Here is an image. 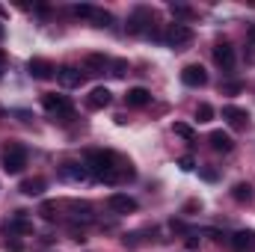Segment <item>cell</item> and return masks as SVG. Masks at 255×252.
<instances>
[{
    "label": "cell",
    "mask_w": 255,
    "mask_h": 252,
    "mask_svg": "<svg viewBox=\"0 0 255 252\" xmlns=\"http://www.w3.org/2000/svg\"><path fill=\"white\" fill-rule=\"evenodd\" d=\"M202 178L205 181H217V169H202Z\"/></svg>",
    "instance_id": "cell-31"
},
{
    "label": "cell",
    "mask_w": 255,
    "mask_h": 252,
    "mask_svg": "<svg viewBox=\"0 0 255 252\" xmlns=\"http://www.w3.org/2000/svg\"><path fill=\"white\" fill-rule=\"evenodd\" d=\"M250 39L255 42V27H250Z\"/></svg>",
    "instance_id": "cell-33"
},
{
    "label": "cell",
    "mask_w": 255,
    "mask_h": 252,
    "mask_svg": "<svg viewBox=\"0 0 255 252\" xmlns=\"http://www.w3.org/2000/svg\"><path fill=\"white\" fill-rule=\"evenodd\" d=\"M110 101H113V95H110V89H104V86H95V89L86 95V107H89V110H104Z\"/></svg>",
    "instance_id": "cell-9"
},
{
    "label": "cell",
    "mask_w": 255,
    "mask_h": 252,
    "mask_svg": "<svg viewBox=\"0 0 255 252\" xmlns=\"http://www.w3.org/2000/svg\"><path fill=\"white\" fill-rule=\"evenodd\" d=\"M163 42H166L169 48H184V45L193 42V30L187 24H172V27L166 30V36H163Z\"/></svg>",
    "instance_id": "cell-4"
},
{
    "label": "cell",
    "mask_w": 255,
    "mask_h": 252,
    "mask_svg": "<svg viewBox=\"0 0 255 252\" xmlns=\"http://www.w3.org/2000/svg\"><path fill=\"white\" fill-rule=\"evenodd\" d=\"M232 199H235V202H250V199H253V187L244 184V181L235 184V187H232Z\"/></svg>",
    "instance_id": "cell-22"
},
{
    "label": "cell",
    "mask_w": 255,
    "mask_h": 252,
    "mask_svg": "<svg viewBox=\"0 0 255 252\" xmlns=\"http://www.w3.org/2000/svg\"><path fill=\"white\" fill-rule=\"evenodd\" d=\"M223 119L232 127H247L250 125V113L241 110V107H223Z\"/></svg>",
    "instance_id": "cell-12"
},
{
    "label": "cell",
    "mask_w": 255,
    "mask_h": 252,
    "mask_svg": "<svg viewBox=\"0 0 255 252\" xmlns=\"http://www.w3.org/2000/svg\"><path fill=\"white\" fill-rule=\"evenodd\" d=\"M39 214H42V220L54 223V220L60 217V208H57V202H42V205H39Z\"/></svg>",
    "instance_id": "cell-21"
},
{
    "label": "cell",
    "mask_w": 255,
    "mask_h": 252,
    "mask_svg": "<svg viewBox=\"0 0 255 252\" xmlns=\"http://www.w3.org/2000/svg\"><path fill=\"white\" fill-rule=\"evenodd\" d=\"M125 101H128V107H145V104L151 101V95H148V89H142V86H133V89H128Z\"/></svg>",
    "instance_id": "cell-16"
},
{
    "label": "cell",
    "mask_w": 255,
    "mask_h": 252,
    "mask_svg": "<svg viewBox=\"0 0 255 252\" xmlns=\"http://www.w3.org/2000/svg\"><path fill=\"white\" fill-rule=\"evenodd\" d=\"M196 247H199V241H196V235H190L187 238V250H196Z\"/></svg>",
    "instance_id": "cell-32"
},
{
    "label": "cell",
    "mask_w": 255,
    "mask_h": 252,
    "mask_svg": "<svg viewBox=\"0 0 255 252\" xmlns=\"http://www.w3.org/2000/svg\"><path fill=\"white\" fill-rule=\"evenodd\" d=\"M57 80H60V86H65V89H74V86L83 83V71L74 68V65H63V68H57Z\"/></svg>",
    "instance_id": "cell-6"
},
{
    "label": "cell",
    "mask_w": 255,
    "mask_h": 252,
    "mask_svg": "<svg viewBox=\"0 0 255 252\" xmlns=\"http://www.w3.org/2000/svg\"><path fill=\"white\" fill-rule=\"evenodd\" d=\"M0 244H3V250H9V252H21V250H24V244H21V241H15V238L0 241Z\"/></svg>",
    "instance_id": "cell-29"
},
{
    "label": "cell",
    "mask_w": 255,
    "mask_h": 252,
    "mask_svg": "<svg viewBox=\"0 0 255 252\" xmlns=\"http://www.w3.org/2000/svg\"><path fill=\"white\" fill-rule=\"evenodd\" d=\"M71 15H77V18H92V15H95V6L77 3V6H71Z\"/></svg>",
    "instance_id": "cell-24"
},
{
    "label": "cell",
    "mask_w": 255,
    "mask_h": 252,
    "mask_svg": "<svg viewBox=\"0 0 255 252\" xmlns=\"http://www.w3.org/2000/svg\"><path fill=\"white\" fill-rule=\"evenodd\" d=\"M92 21H95V27H110V24H113V15H110V12H101V9H95Z\"/></svg>",
    "instance_id": "cell-25"
},
{
    "label": "cell",
    "mask_w": 255,
    "mask_h": 252,
    "mask_svg": "<svg viewBox=\"0 0 255 252\" xmlns=\"http://www.w3.org/2000/svg\"><path fill=\"white\" fill-rule=\"evenodd\" d=\"M86 169L95 181H104V184H119L125 178H133L130 163L119 160L113 151H89L86 154Z\"/></svg>",
    "instance_id": "cell-1"
},
{
    "label": "cell",
    "mask_w": 255,
    "mask_h": 252,
    "mask_svg": "<svg viewBox=\"0 0 255 252\" xmlns=\"http://www.w3.org/2000/svg\"><path fill=\"white\" fill-rule=\"evenodd\" d=\"M178 166H181L184 172H190V169H193V166H196V163H193V157H190V154H187V157H181V160H178Z\"/></svg>",
    "instance_id": "cell-30"
},
{
    "label": "cell",
    "mask_w": 255,
    "mask_h": 252,
    "mask_svg": "<svg viewBox=\"0 0 255 252\" xmlns=\"http://www.w3.org/2000/svg\"><path fill=\"white\" fill-rule=\"evenodd\" d=\"M151 33V12L148 9H136L133 18L128 21V33Z\"/></svg>",
    "instance_id": "cell-8"
},
{
    "label": "cell",
    "mask_w": 255,
    "mask_h": 252,
    "mask_svg": "<svg viewBox=\"0 0 255 252\" xmlns=\"http://www.w3.org/2000/svg\"><path fill=\"white\" fill-rule=\"evenodd\" d=\"M27 71H30V77H36V80H51V77H57V65L48 63V60H30V63H27Z\"/></svg>",
    "instance_id": "cell-5"
},
{
    "label": "cell",
    "mask_w": 255,
    "mask_h": 252,
    "mask_svg": "<svg viewBox=\"0 0 255 252\" xmlns=\"http://www.w3.org/2000/svg\"><path fill=\"white\" fill-rule=\"evenodd\" d=\"M214 63L220 65L223 71H232V68H235V48L226 45V42L217 45V48H214Z\"/></svg>",
    "instance_id": "cell-10"
},
{
    "label": "cell",
    "mask_w": 255,
    "mask_h": 252,
    "mask_svg": "<svg viewBox=\"0 0 255 252\" xmlns=\"http://www.w3.org/2000/svg\"><path fill=\"white\" fill-rule=\"evenodd\" d=\"M83 65H86L89 74H104V68H107V57H101V54H89Z\"/></svg>",
    "instance_id": "cell-17"
},
{
    "label": "cell",
    "mask_w": 255,
    "mask_h": 252,
    "mask_svg": "<svg viewBox=\"0 0 255 252\" xmlns=\"http://www.w3.org/2000/svg\"><path fill=\"white\" fill-rule=\"evenodd\" d=\"M0 74H3V54H0Z\"/></svg>",
    "instance_id": "cell-34"
},
{
    "label": "cell",
    "mask_w": 255,
    "mask_h": 252,
    "mask_svg": "<svg viewBox=\"0 0 255 252\" xmlns=\"http://www.w3.org/2000/svg\"><path fill=\"white\" fill-rule=\"evenodd\" d=\"M3 33H6V30H3V27H0V39H3Z\"/></svg>",
    "instance_id": "cell-35"
},
{
    "label": "cell",
    "mask_w": 255,
    "mask_h": 252,
    "mask_svg": "<svg viewBox=\"0 0 255 252\" xmlns=\"http://www.w3.org/2000/svg\"><path fill=\"white\" fill-rule=\"evenodd\" d=\"M175 133L181 136V139H187V142H196V130L190 125H184V122H175Z\"/></svg>",
    "instance_id": "cell-23"
},
{
    "label": "cell",
    "mask_w": 255,
    "mask_h": 252,
    "mask_svg": "<svg viewBox=\"0 0 255 252\" xmlns=\"http://www.w3.org/2000/svg\"><path fill=\"white\" fill-rule=\"evenodd\" d=\"M208 139H211V148H214V151H223V154H229V151L235 148V139H232L226 130H214Z\"/></svg>",
    "instance_id": "cell-14"
},
{
    "label": "cell",
    "mask_w": 255,
    "mask_h": 252,
    "mask_svg": "<svg viewBox=\"0 0 255 252\" xmlns=\"http://www.w3.org/2000/svg\"><path fill=\"white\" fill-rule=\"evenodd\" d=\"M9 229H12V232H21V235H30V232H33V223L24 217V211H18V214H15V220L9 223Z\"/></svg>",
    "instance_id": "cell-20"
},
{
    "label": "cell",
    "mask_w": 255,
    "mask_h": 252,
    "mask_svg": "<svg viewBox=\"0 0 255 252\" xmlns=\"http://www.w3.org/2000/svg\"><path fill=\"white\" fill-rule=\"evenodd\" d=\"M24 166H27V148L18 145V142H9L6 151H3V169H6L9 175H18Z\"/></svg>",
    "instance_id": "cell-2"
},
{
    "label": "cell",
    "mask_w": 255,
    "mask_h": 252,
    "mask_svg": "<svg viewBox=\"0 0 255 252\" xmlns=\"http://www.w3.org/2000/svg\"><path fill=\"white\" fill-rule=\"evenodd\" d=\"M71 211H74L77 223H92V208L86 202H71Z\"/></svg>",
    "instance_id": "cell-19"
},
{
    "label": "cell",
    "mask_w": 255,
    "mask_h": 252,
    "mask_svg": "<svg viewBox=\"0 0 255 252\" xmlns=\"http://www.w3.org/2000/svg\"><path fill=\"white\" fill-rule=\"evenodd\" d=\"M181 80H184V86H205L208 83V71L202 65H184Z\"/></svg>",
    "instance_id": "cell-11"
},
{
    "label": "cell",
    "mask_w": 255,
    "mask_h": 252,
    "mask_svg": "<svg viewBox=\"0 0 255 252\" xmlns=\"http://www.w3.org/2000/svg\"><path fill=\"white\" fill-rule=\"evenodd\" d=\"M196 119H199V122H211V119H214V107H211V104H199V107H196Z\"/></svg>",
    "instance_id": "cell-26"
},
{
    "label": "cell",
    "mask_w": 255,
    "mask_h": 252,
    "mask_svg": "<svg viewBox=\"0 0 255 252\" xmlns=\"http://www.w3.org/2000/svg\"><path fill=\"white\" fill-rule=\"evenodd\" d=\"M169 9H172V15H178V18H190V15H193L190 6H181V3H172Z\"/></svg>",
    "instance_id": "cell-27"
},
{
    "label": "cell",
    "mask_w": 255,
    "mask_h": 252,
    "mask_svg": "<svg viewBox=\"0 0 255 252\" xmlns=\"http://www.w3.org/2000/svg\"><path fill=\"white\" fill-rule=\"evenodd\" d=\"M110 68H113V71H110L113 77H125V71H128V63H125V60H116V63L110 65Z\"/></svg>",
    "instance_id": "cell-28"
},
{
    "label": "cell",
    "mask_w": 255,
    "mask_h": 252,
    "mask_svg": "<svg viewBox=\"0 0 255 252\" xmlns=\"http://www.w3.org/2000/svg\"><path fill=\"white\" fill-rule=\"evenodd\" d=\"M232 250L235 252H253L255 250V232H238L232 238Z\"/></svg>",
    "instance_id": "cell-15"
},
{
    "label": "cell",
    "mask_w": 255,
    "mask_h": 252,
    "mask_svg": "<svg viewBox=\"0 0 255 252\" xmlns=\"http://www.w3.org/2000/svg\"><path fill=\"white\" fill-rule=\"evenodd\" d=\"M60 175H63L65 181H83V178H89V169H86V163L80 166V163H63L60 166Z\"/></svg>",
    "instance_id": "cell-13"
},
{
    "label": "cell",
    "mask_w": 255,
    "mask_h": 252,
    "mask_svg": "<svg viewBox=\"0 0 255 252\" xmlns=\"http://www.w3.org/2000/svg\"><path fill=\"white\" fill-rule=\"evenodd\" d=\"M42 107H45L51 116H60V119H71V116H74V107H71V101H68L65 95H57V92H48V95H42Z\"/></svg>",
    "instance_id": "cell-3"
},
{
    "label": "cell",
    "mask_w": 255,
    "mask_h": 252,
    "mask_svg": "<svg viewBox=\"0 0 255 252\" xmlns=\"http://www.w3.org/2000/svg\"><path fill=\"white\" fill-rule=\"evenodd\" d=\"M21 193L24 196H42V190H45V178H27V181H21Z\"/></svg>",
    "instance_id": "cell-18"
},
{
    "label": "cell",
    "mask_w": 255,
    "mask_h": 252,
    "mask_svg": "<svg viewBox=\"0 0 255 252\" xmlns=\"http://www.w3.org/2000/svg\"><path fill=\"white\" fill-rule=\"evenodd\" d=\"M107 205H110V211H116V214H133V211H136V199L128 196V193H113V196L107 199Z\"/></svg>",
    "instance_id": "cell-7"
}]
</instances>
